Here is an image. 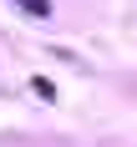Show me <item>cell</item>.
Here are the masks:
<instances>
[{"label": "cell", "mask_w": 137, "mask_h": 147, "mask_svg": "<svg viewBox=\"0 0 137 147\" xmlns=\"http://www.w3.org/2000/svg\"><path fill=\"white\" fill-rule=\"evenodd\" d=\"M20 10H30V15H51V0H15Z\"/></svg>", "instance_id": "1"}]
</instances>
